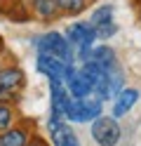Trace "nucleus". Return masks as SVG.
I'll return each mask as SVG.
<instances>
[{
    "mask_svg": "<svg viewBox=\"0 0 141 146\" xmlns=\"http://www.w3.org/2000/svg\"><path fill=\"white\" fill-rule=\"evenodd\" d=\"M64 35H66V38H68V42L73 45L75 61H78V64L89 61V57H92V47L99 42V40H97V29L89 24V19L71 21V24L64 29Z\"/></svg>",
    "mask_w": 141,
    "mask_h": 146,
    "instance_id": "1",
    "label": "nucleus"
},
{
    "mask_svg": "<svg viewBox=\"0 0 141 146\" xmlns=\"http://www.w3.org/2000/svg\"><path fill=\"white\" fill-rule=\"evenodd\" d=\"M33 47L40 54H52V57L61 59L64 64H78L75 61V52L73 45L68 42V38L64 35V31H45L40 35H33Z\"/></svg>",
    "mask_w": 141,
    "mask_h": 146,
    "instance_id": "2",
    "label": "nucleus"
},
{
    "mask_svg": "<svg viewBox=\"0 0 141 146\" xmlns=\"http://www.w3.org/2000/svg\"><path fill=\"white\" fill-rule=\"evenodd\" d=\"M99 115H103V102L97 99L94 94L85 97V99H73L66 106V123H92Z\"/></svg>",
    "mask_w": 141,
    "mask_h": 146,
    "instance_id": "3",
    "label": "nucleus"
},
{
    "mask_svg": "<svg viewBox=\"0 0 141 146\" xmlns=\"http://www.w3.org/2000/svg\"><path fill=\"white\" fill-rule=\"evenodd\" d=\"M89 137L97 146H118L122 139L120 120L113 115H99L89 123Z\"/></svg>",
    "mask_w": 141,
    "mask_h": 146,
    "instance_id": "4",
    "label": "nucleus"
},
{
    "mask_svg": "<svg viewBox=\"0 0 141 146\" xmlns=\"http://www.w3.org/2000/svg\"><path fill=\"white\" fill-rule=\"evenodd\" d=\"M35 132V123L31 118H19V123L12 127H7L5 132H0V146H26L33 139Z\"/></svg>",
    "mask_w": 141,
    "mask_h": 146,
    "instance_id": "5",
    "label": "nucleus"
},
{
    "mask_svg": "<svg viewBox=\"0 0 141 146\" xmlns=\"http://www.w3.org/2000/svg\"><path fill=\"white\" fill-rule=\"evenodd\" d=\"M26 7H28L31 19L40 21V24H54V21L64 19L56 0H26Z\"/></svg>",
    "mask_w": 141,
    "mask_h": 146,
    "instance_id": "6",
    "label": "nucleus"
},
{
    "mask_svg": "<svg viewBox=\"0 0 141 146\" xmlns=\"http://www.w3.org/2000/svg\"><path fill=\"white\" fill-rule=\"evenodd\" d=\"M26 83H28L26 71L19 66L14 59H9V61L5 59L3 68H0V87L14 90V92H24V90H26Z\"/></svg>",
    "mask_w": 141,
    "mask_h": 146,
    "instance_id": "7",
    "label": "nucleus"
},
{
    "mask_svg": "<svg viewBox=\"0 0 141 146\" xmlns=\"http://www.w3.org/2000/svg\"><path fill=\"white\" fill-rule=\"evenodd\" d=\"M139 99H141V90H139V87H125L115 99H113L111 115L118 118V120H120V118H125L132 108L139 104Z\"/></svg>",
    "mask_w": 141,
    "mask_h": 146,
    "instance_id": "8",
    "label": "nucleus"
},
{
    "mask_svg": "<svg viewBox=\"0 0 141 146\" xmlns=\"http://www.w3.org/2000/svg\"><path fill=\"white\" fill-rule=\"evenodd\" d=\"M35 71L45 76L47 80H64V71H66V64L61 59L52 57V54H35Z\"/></svg>",
    "mask_w": 141,
    "mask_h": 146,
    "instance_id": "9",
    "label": "nucleus"
},
{
    "mask_svg": "<svg viewBox=\"0 0 141 146\" xmlns=\"http://www.w3.org/2000/svg\"><path fill=\"white\" fill-rule=\"evenodd\" d=\"M50 144L52 146H80V137L71 123H61L56 130L50 132Z\"/></svg>",
    "mask_w": 141,
    "mask_h": 146,
    "instance_id": "10",
    "label": "nucleus"
},
{
    "mask_svg": "<svg viewBox=\"0 0 141 146\" xmlns=\"http://www.w3.org/2000/svg\"><path fill=\"white\" fill-rule=\"evenodd\" d=\"M92 61H97L101 68H111L113 64H118L120 59H118V52L111 47L108 42H97L92 47V57H89Z\"/></svg>",
    "mask_w": 141,
    "mask_h": 146,
    "instance_id": "11",
    "label": "nucleus"
},
{
    "mask_svg": "<svg viewBox=\"0 0 141 146\" xmlns=\"http://www.w3.org/2000/svg\"><path fill=\"white\" fill-rule=\"evenodd\" d=\"M106 76H108V90H111V97L115 99L122 90L127 87V76H125V68L122 64H113L111 68H106Z\"/></svg>",
    "mask_w": 141,
    "mask_h": 146,
    "instance_id": "12",
    "label": "nucleus"
},
{
    "mask_svg": "<svg viewBox=\"0 0 141 146\" xmlns=\"http://www.w3.org/2000/svg\"><path fill=\"white\" fill-rule=\"evenodd\" d=\"M59 3V10H61V17L66 19H78L85 12L89 10V0H56Z\"/></svg>",
    "mask_w": 141,
    "mask_h": 146,
    "instance_id": "13",
    "label": "nucleus"
},
{
    "mask_svg": "<svg viewBox=\"0 0 141 146\" xmlns=\"http://www.w3.org/2000/svg\"><path fill=\"white\" fill-rule=\"evenodd\" d=\"M113 21H115V7L111 3H101L89 12V24L94 29H97V26H103V24H113Z\"/></svg>",
    "mask_w": 141,
    "mask_h": 146,
    "instance_id": "14",
    "label": "nucleus"
},
{
    "mask_svg": "<svg viewBox=\"0 0 141 146\" xmlns=\"http://www.w3.org/2000/svg\"><path fill=\"white\" fill-rule=\"evenodd\" d=\"M19 106L12 104H3L0 102V132H5L7 127H12L14 123H19Z\"/></svg>",
    "mask_w": 141,
    "mask_h": 146,
    "instance_id": "15",
    "label": "nucleus"
},
{
    "mask_svg": "<svg viewBox=\"0 0 141 146\" xmlns=\"http://www.w3.org/2000/svg\"><path fill=\"white\" fill-rule=\"evenodd\" d=\"M118 35V24H103V26H97V40L99 42H108L111 38Z\"/></svg>",
    "mask_w": 141,
    "mask_h": 146,
    "instance_id": "16",
    "label": "nucleus"
},
{
    "mask_svg": "<svg viewBox=\"0 0 141 146\" xmlns=\"http://www.w3.org/2000/svg\"><path fill=\"white\" fill-rule=\"evenodd\" d=\"M0 102H3V104L19 106V104H21V92H14V90H5V87H0Z\"/></svg>",
    "mask_w": 141,
    "mask_h": 146,
    "instance_id": "17",
    "label": "nucleus"
},
{
    "mask_svg": "<svg viewBox=\"0 0 141 146\" xmlns=\"http://www.w3.org/2000/svg\"><path fill=\"white\" fill-rule=\"evenodd\" d=\"M24 0H0V14H5L7 17V12L9 10H14L17 5H21Z\"/></svg>",
    "mask_w": 141,
    "mask_h": 146,
    "instance_id": "18",
    "label": "nucleus"
},
{
    "mask_svg": "<svg viewBox=\"0 0 141 146\" xmlns=\"http://www.w3.org/2000/svg\"><path fill=\"white\" fill-rule=\"evenodd\" d=\"M26 146H52V144H50V141H45V139H42L40 134H33V139L28 141Z\"/></svg>",
    "mask_w": 141,
    "mask_h": 146,
    "instance_id": "19",
    "label": "nucleus"
},
{
    "mask_svg": "<svg viewBox=\"0 0 141 146\" xmlns=\"http://www.w3.org/2000/svg\"><path fill=\"white\" fill-rule=\"evenodd\" d=\"M5 54V40H3V35H0V57Z\"/></svg>",
    "mask_w": 141,
    "mask_h": 146,
    "instance_id": "20",
    "label": "nucleus"
},
{
    "mask_svg": "<svg viewBox=\"0 0 141 146\" xmlns=\"http://www.w3.org/2000/svg\"><path fill=\"white\" fill-rule=\"evenodd\" d=\"M134 5H136V12H139V17H141V0H134Z\"/></svg>",
    "mask_w": 141,
    "mask_h": 146,
    "instance_id": "21",
    "label": "nucleus"
},
{
    "mask_svg": "<svg viewBox=\"0 0 141 146\" xmlns=\"http://www.w3.org/2000/svg\"><path fill=\"white\" fill-rule=\"evenodd\" d=\"M3 64H5V57H0V68H3Z\"/></svg>",
    "mask_w": 141,
    "mask_h": 146,
    "instance_id": "22",
    "label": "nucleus"
},
{
    "mask_svg": "<svg viewBox=\"0 0 141 146\" xmlns=\"http://www.w3.org/2000/svg\"><path fill=\"white\" fill-rule=\"evenodd\" d=\"M89 3H97V0H89Z\"/></svg>",
    "mask_w": 141,
    "mask_h": 146,
    "instance_id": "23",
    "label": "nucleus"
}]
</instances>
